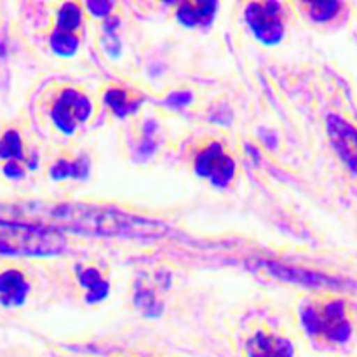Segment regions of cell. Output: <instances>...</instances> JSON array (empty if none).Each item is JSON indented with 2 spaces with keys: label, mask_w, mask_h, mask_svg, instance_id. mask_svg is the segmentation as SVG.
Instances as JSON below:
<instances>
[{
  "label": "cell",
  "mask_w": 357,
  "mask_h": 357,
  "mask_svg": "<svg viewBox=\"0 0 357 357\" xmlns=\"http://www.w3.org/2000/svg\"><path fill=\"white\" fill-rule=\"evenodd\" d=\"M65 250V236L56 229L0 220V258L58 257Z\"/></svg>",
  "instance_id": "cell-1"
},
{
  "label": "cell",
  "mask_w": 357,
  "mask_h": 357,
  "mask_svg": "<svg viewBox=\"0 0 357 357\" xmlns=\"http://www.w3.org/2000/svg\"><path fill=\"white\" fill-rule=\"evenodd\" d=\"M302 324L310 337L323 338L330 344H345L352 335V323L342 300L307 305L302 310Z\"/></svg>",
  "instance_id": "cell-2"
},
{
  "label": "cell",
  "mask_w": 357,
  "mask_h": 357,
  "mask_svg": "<svg viewBox=\"0 0 357 357\" xmlns=\"http://www.w3.org/2000/svg\"><path fill=\"white\" fill-rule=\"evenodd\" d=\"M79 213H65L70 218L73 225L80 227L79 230L84 232H93V234H121V236H143L139 229H149L152 223L145 222V220L132 218V216L124 215V213H112L105 211L101 213L100 209H91L87 213V208H79Z\"/></svg>",
  "instance_id": "cell-3"
},
{
  "label": "cell",
  "mask_w": 357,
  "mask_h": 357,
  "mask_svg": "<svg viewBox=\"0 0 357 357\" xmlns=\"http://www.w3.org/2000/svg\"><path fill=\"white\" fill-rule=\"evenodd\" d=\"M246 21L255 37L265 45H278L284 35L279 2H253L246 7Z\"/></svg>",
  "instance_id": "cell-4"
},
{
  "label": "cell",
  "mask_w": 357,
  "mask_h": 357,
  "mask_svg": "<svg viewBox=\"0 0 357 357\" xmlns=\"http://www.w3.org/2000/svg\"><path fill=\"white\" fill-rule=\"evenodd\" d=\"M93 114L89 98L75 89H65L52 107V122L63 135H72L77 126L86 122Z\"/></svg>",
  "instance_id": "cell-5"
},
{
  "label": "cell",
  "mask_w": 357,
  "mask_h": 357,
  "mask_svg": "<svg viewBox=\"0 0 357 357\" xmlns=\"http://www.w3.org/2000/svg\"><path fill=\"white\" fill-rule=\"evenodd\" d=\"M82 24V10L77 3H63L58 13V24L51 35V49L61 58H70L79 49V33Z\"/></svg>",
  "instance_id": "cell-6"
},
{
  "label": "cell",
  "mask_w": 357,
  "mask_h": 357,
  "mask_svg": "<svg viewBox=\"0 0 357 357\" xmlns=\"http://www.w3.org/2000/svg\"><path fill=\"white\" fill-rule=\"evenodd\" d=\"M195 171L215 187H225L236 174V162L227 155L220 143H211L195 157Z\"/></svg>",
  "instance_id": "cell-7"
},
{
  "label": "cell",
  "mask_w": 357,
  "mask_h": 357,
  "mask_svg": "<svg viewBox=\"0 0 357 357\" xmlns=\"http://www.w3.org/2000/svg\"><path fill=\"white\" fill-rule=\"evenodd\" d=\"M326 124L335 150L347 164L349 169L357 174V129L340 115H330Z\"/></svg>",
  "instance_id": "cell-8"
},
{
  "label": "cell",
  "mask_w": 357,
  "mask_h": 357,
  "mask_svg": "<svg viewBox=\"0 0 357 357\" xmlns=\"http://www.w3.org/2000/svg\"><path fill=\"white\" fill-rule=\"evenodd\" d=\"M246 354L248 357H293L295 349L286 338L258 331L248 340Z\"/></svg>",
  "instance_id": "cell-9"
},
{
  "label": "cell",
  "mask_w": 357,
  "mask_h": 357,
  "mask_svg": "<svg viewBox=\"0 0 357 357\" xmlns=\"http://www.w3.org/2000/svg\"><path fill=\"white\" fill-rule=\"evenodd\" d=\"M26 279L20 271L7 268L0 272V303L6 307H17L26 300L28 295Z\"/></svg>",
  "instance_id": "cell-10"
},
{
  "label": "cell",
  "mask_w": 357,
  "mask_h": 357,
  "mask_svg": "<svg viewBox=\"0 0 357 357\" xmlns=\"http://www.w3.org/2000/svg\"><path fill=\"white\" fill-rule=\"evenodd\" d=\"M218 2H185L178 9L176 16L185 26H206L213 21Z\"/></svg>",
  "instance_id": "cell-11"
},
{
  "label": "cell",
  "mask_w": 357,
  "mask_h": 357,
  "mask_svg": "<svg viewBox=\"0 0 357 357\" xmlns=\"http://www.w3.org/2000/svg\"><path fill=\"white\" fill-rule=\"evenodd\" d=\"M77 275H79L80 284L87 289L86 300L89 303L101 302V300L108 295V291H110L108 282L105 281V279H101L100 272H98L96 268H82V271L77 272Z\"/></svg>",
  "instance_id": "cell-12"
},
{
  "label": "cell",
  "mask_w": 357,
  "mask_h": 357,
  "mask_svg": "<svg viewBox=\"0 0 357 357\" xmlns=\"http://www.w3.org/2000/svg\"><path fill=\"white\" fill-rule=\"evenodd\" d=\"M0 160H3L6 166H10V164L20 166V162L24 160L23 142L16 129H7L0 138Z\"/></svg>",
  "instance_id": "cell-13"
},
{
  "label": "cell",
  "mask_w": 357,
  "mask_h": 357,
  "mask_svg": "<svg viewBox=\"0 0 357 357\" xmlns=\"http://www.w3.org/2000/svg\"><path fill=\"white\" fill-rule=\"evenodd\" d=\"M89 171V160L87 157L68 162V160H59L51 169L52 180H65V178H86Z\"/></svg>",
  "instance_id": "cell-14"
},
{
  "label": "cell",
  "mask_w": 357,
  "mask_h": 357,
  "mask_svg": "<svg viewBox=\"0 0 357 357\" xmlns=\"http://www.w3.org/2000/svg\"><path fill=\"white\" fill-rule=\"evenodd\" d=\"M105 100H107V103L110 105L112 110H114L117 115H121V117H124V115L128 114H132V112L138 110L139 107V101L131 100L129 94L122 89H110L107 93V96H105Z\"/></svg>",
  "instance_id": "cell-15"
},
{
  "label": "cell",
  "mask_w": 357,
  "mask_h": 357,
  "mask_svg": "<svg viewBox=\"0 0 357 357\" xmlns=\"http://www.w3.org/2000/svg\"><path fill=\"white\" fill-rule=\"evenodd\" d=\"M342 9L340 2H309L307 3V13L314 21H330L331 17L337 16Z\"/></svg>",
  "instance_id": "cell-16"
},
{
  "label": "cell",
  "mask_w": 357,
  "mask_h": 357,
  "mask_svg": "<svg viewBox=\"0 0 357 357\" xmlns=\"http://www.w3.org/2000/svg\"><path fill=\"white\" fill-rule=\"evenodd\" d=\"M86 3L91 14H94L98 17H107L112 13V9H114V2H94V0H89Z\"/></svg>",
  "instance_id": "cell-17"
}]
</instances>
